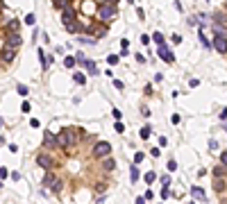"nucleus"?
<instances>
[{
  "label": "nucleus",
  "mask_w": 227,
  "mask_h": 204,
  "mask_svg": "<svg viewBox=\"0 0 227 204\" xmlns=\"http://www.w3.org/2000/svg\"><path fill=\"white\" fill-rule=\"evenodd\" d=\"M80 138H82V129L80 127H64L62 132L57 134V143H59V148L68 150L73 148L75 143H80Z\"/></svg>",
  "instance_id": "1"
},
{
  "label": "nucleus",
  "mask_w": 227,
  "mask_h": 204,
  "mask_svg": "<svg viewBox=\"0 0 227 204\" xmlns=\"http://www.w3.org/2000/svg\"><path fill=\"white\" fill-rule=\"evenodd\" d=\"M100 23H111L116 16H118V7L111 5V2H100L98 5V11H95Z\"/></svg>",
  "instance_id": "2"
},
{
  "label": "nucleus",
  "mask_w": 227,
  "mask_h": 204,
  "mask_svg": "<svg viewBox=\"0 0 227 204\" xmlns=\"http://www.w3.org/2000/svg\"><path fill=\"white\" fill-rule=\"evenodd\" d=\"M84 32H91L93 39H102V36H107L109 27H107V23H91L89 27H84Z\"/></svg>",
  "instance_id": "3"
},
{
  "label": "nucleus",
  "mask_w": 227,
  "mask_h": 204,
  "mask_svg": "<svg viewBox=\"0 0 227 204\" xmlns=\"http://www.w3.org/2000/svg\"><path fill=\"white\" fill-rule=\"evenodd\" d=\"M21 43H23V36L18 34V32H7V34H5V46H7V48L18 50V48H21Z\"/></svg>",
  "instance_id": "4"
},
{
  "label": "nucleus",
  "mask_w": 227,
  "mask_h": 204,
  "mask_svg": "<svg viewBox=\"0 0 227 204\" xmlns=\"http://www.w3.org/2000/svg\"><path fill=\"white\" fill-rule=\"evenodd\" d=\"M111 154V145H109L107 141H98L95 145H93V157H98V159H104Z\"/></svg>",
  "instance_id": "5"
},
{
  "label": "nucleus",
  "mask_w": 227,
  "mask_h": 204,
  "mask_svg": "<svg viewBox=\"0 0 227 204\" xmlns=\"http://www.w3.org/2000/svg\"><path fill=\"white\" fill-rule=\"evenodd\" d=\"M211 48H216L220 55H227V36H222V34H213Z\"/></svg>",
  "instance_id": "6"
},
{
  "label": "nucleus",
  "mask_w": 227,
  "mask_h": 204,
  "mask_svg": "<svg viewBox=\"0 0 227 204\" xmlns=\"http://www.w3.org/2000/svg\"><path fill=\"white\" fill-rule=\"evenodd\" d=\"M75 59H77V64H82V66L89 70V75H98V68H95V64H93V61H89L86 57L82 55V52H77V55H75Z\"/></svg>",
  "instance_id": "7"
},
{
  "label": "nucleus",
  "mask_w": 227,
  "mask_h": 204,
  "mask_svg": "<svg viewBox=\"0 0 227 204\" xmlns=\"http://www.w3.org/2000/svg\"><path fill=\"white\" fill-rule=\"evenodd\" d=\"M14 57H16V50H11V48H2V50H0V64H2V66H9L11 61H14Z\"/></svg>",
  "instance_id": "8"
},
{
  "label": "nucleus",
  "mask_w": 227,
  "mask_h": 204,
  "mask_svg": "<svg viewBox=\"0 0 227 204\" xmlns=\"http://www.w3.org/2000/svg\"><path fill=\"white\" fill-rule=\"evenodd\" d=\"M36 163H39V166H41V168H46V170H50L52 166H55V159L50 157V154H39V157H36Z\"/></svg>",
  "instance_id": "9"
},
{
  "label": "nucleus",
  "mask_w": 227,
  "mask_h": 204,
  "mask_svg": "<svg viewBox=\"0 0 227 204\" xmlns=\"http://www.w3.org/2000/svg\"><path fill=\"white\" fill-rule=\"evenodd\" d=\"M43 148H48V150H57V148H59V143H57V136H55V134H50V132L43 134Z\"/></svg>",
  "instance_id": "10"
},
{
  "label": "nucleus",
  "mask_w": 227,
  "mask_h": 204,
  "mask_svg": "<svg viewBox=\"0 0 227 204\" xmlns=\"http://www.w3.org/2000/svg\"><path fill=\"white\" fill-rule=\"evenodd\" d=\"M157 55H159L166 64H175V55H173V52H170L166 46H159V48H157Z\"/></svg>",
  "instance_id": "11"
},
{
  "label": "nucleus",
  "mask_w": 227,
  "mask_h": 204,
  "mask_svg": "<svg viewBox=\"0 0 227 204\" xmlns=\"http://www.w3.org/2000/svg\"><path fill=\"white\" fill-rule=\"evenodd\" d=\"M71 20H77V11L68 5V7H64V11H62V23H71Z\"/></svg>",
  "instance_id": "12"
},
{
  "label": "nucleus",
  "mask_w": 227,
  "mask_h": 204,
  "mask_svg": "<svg viewBox=\"0 0 227 204\" xmlns=\"http://www.w3.org/2000/svg\"><path fill=\"white\" fill-rule=\"evenodd\" d=\"M114 168H116V161H114V159H109V157H104V159H102V170H104V172H111Z\"/></svg>",
  "instance_id": "13"
},
{
  "label": "nucleus",
  "mask_w": 227,
  "mask_h": 204,
  "mask_svg": "<svg viewBox=\"0 0 227 204\" xmlns=\"http://www.w3.org/2000/svg\"><path fill=\"white\" fill-rule=\"evenodd\" d=\"M55 179H57V175H55V172H50V170H48V172L43 175V186H46V188H50L52 184H55Z\"/></svg>",
  "instance_id": "14"
},
{
  "label": "nucleus",
  "mask_w": 227,
  "mask_h": 204,
  "mask_svg": "<svg viewBox=\"0 0 227 204\" xmlns=\"http://www.w3.org/2000/svg\"><path fill=\"white\" fill-rule=\"evenodd\" d=\"M191 195H193L195 200H200V202H207V200H209V197L204 195V190H202V188H198V186H195V188H191Z\"/></svg>",
  "instance_id": "15"
},
{
  "label": "nucleus",
  "mask_w": 227,
  "mask_h": 204,
  "mask_svg": "<svg viewBox=\"0 0 227 204\" xmlns=\"http://www.w3.org/2000/svg\"><path fill=\"white\" fill-rule=\"evenodd\" d=\"M225 188H227V184L222 182V177H216V179H213V190L220 193V190H225Z\"/></svg>",
  "instance_id": "16"
},
{
  "label": "nucleus",
  "mask_w": 227,
  "mask_h": 204,
  "mask_svg": "<svg viewBox=\"0 0 227 204\" xmlns=\"http://www.w3.org/2000/svg\"><path fill=\"white\" fill-rule=\"evenodd\" d=\"M73 82H75V84H86V75H84V73H75V75H73Z\"/></svg>",
  "instance_id": "17"
},
{
  "label": "nucleus",
  "mask_w": 227,
  "mask_h": 204,
  "mask_svg": "<svg viewBox=\"0 0 227 204\" xmlns=\"http://www.w3.org/2000/svg\"><path fill=\"white\" fill-rule=\"evenodd\" d=\"M7 32H18V20H16V18H9V23H7Z\"/></svg>",
  "instance_id": "18"
},
{
  "label": "nucleus",
  "mask_w": 227,
  "mask_h": 204,
  "mask_svg": "<svg viewBox=\"0 0 227 204\" xmlns=\"http://www.w3.org/2000/svg\"><path fill=\"white\" fill-rule=\"evenodd\" d=\"M152 41H155L157 46H166V43H164V34H161V32H155V34H152Z\"/></svg>",
  "instance_id": "19"
},
{
  "label": "nucleus",
  "mask_w": 227,
  "mask_h": 204,
  "mask_svg": "<svg viewBox=\"0 0 227 204\" xmlns=\"http://www.w3.org/2000/svg\"><path fill=\"white\" fill-rule=\"evenodd\" d=\"M52 5H55L57 9H64V7L71 5V0H52Z\"/></svg>",
  "instance_id": "20"
},
{
  "label": "nucleus",
  "mask_w": 227,
  "mask_h": 204,
  "mask_svg": "<svg viewBox=\"0 0 227 204\" xmlns=\"http://www.w3.org/2000/svg\"><path fill=\"white\" fill-rule=\"evenodd\" d=\"M50 188H52V190H55V193H59V190H62V188H64V182H62V179H59V177H57V179H55V184H52Z\"/></svg>",
  "instance_id": "21"
},
{
  "label": "nucleus",
  "mask_w": 227,
  "mask_h": 204,
  "mask_svg": "<svg viewBox=\"0 0 227 204\" xmlns=\"http://www.w3.org/2000/svg\"><path fill=\"white\" fill-rule=\"evenodd\" d=\"M75 64H77V59H75V57H66V59H64V66H66V68H73Z\"/></svg>",
  "instance_id": "22"
},
{
  "label": "nucleus",
  "mask_w": 227,
  "mask_h": 204,
  "mask_svg": "<svg viewBox=\"0 0 227 204\" xmlns=\"http://www.w3.org/2000/svg\"><path fill=\"white\" fill-rule=\"evenodd\" d=\"M213 177H225V166H218V168H213Z\"/></svg>",
  "instance_id": "23"
},
{
  "label": "nucleus",
  "mask_w": 227,
  "mask_h": 204,
  "mask_svg": "<svg viewBox=\"0 0 227 204\" xmlns=\"http://www.w3.org/2000/svg\"><path fill=\"white\" fill-rule=\"evenodd\" d=\"M107 64H109V66H116V64H118V55H109L107 57Z\"/></svg>",
  "instance_id": "24"
},
{
  "label": "nucleus",
  "mask_w": 227,
  "mask_h": 204,
  "mask_svg": "<svg viewBox=\"0 0 227 204\" xmlns=\"http://www.w3.org/2000/svg\"><path fill=\"white\" fill-rule=\"evenodd\" d=\"M129 172H132V182H136V179H139V168H136V163H134V166H132V170H129Z\"/></svg>",
  "instance_id": "25"
},
{
  "label": "nucleus",
  "mask_w": 227,
  "mask_h": 204,
  "mask_svg": "<svg viewBox=\"0 0 227 204\" xmlns=\"http://www.w3.org/2000/svg\"><path fill=\"white\" fill-rule=\"evenodd\" d=\"M200 41H202V46H204V48H211V43H209V39L204 36V32H202V30H200Z\"/></svg>",
  "instance_id": "26"
},
{
  "label": "nucleus",
  "mask_w": 227,
  "mask_h": 204,
  "mask_svg": "<svg viewBox=\"0 0 227 204\" xmlns=\"http://www.w3.org/2000/svg\"><path fill=\"white\" fill-rule=\"evenodd\" d=\"M141 138H143V141H148V138H150V127H148V125L141 129Z\"/></svg>",
  "instance_id": "27"
},
{
  "label": "nucleus",
  "mask_w": 227,
  "mask_h": 204,
  "mask_svg": "<svg viewBox=\"0 0 227 204\" xmlns=\"http://www.w3.org/2000/svg\"><path fill=\"white\" fill-rule=\"evenodd\" d=\"M159 195H161V200H168L170 197V188H168V186H164V190H161Z\"/></svg>",
  "instance_id": "28"
},
{
  "label": "nucleus",
  "mask_w": 227,
  "mask_h": 204,
  "mask_svg": "<svg viewBox=\"0 0 227 204\" xmlns=\"http://www.w3.org/2000/svg\"><path fill=\"white\" fill-rule=\"evenodd\" d=\"M16 91H18V95H27V86H25V84H18Z\"/></svg>",
  "instance_id": "29"
},
{
  "label": "nucleus",
  "mask_w": 227,
  "mask_h": 204,
  "mask_svg": "<svg viewBox=\"0 0 227 204\" xmlns=\"http://www.w3.org/2000/svg\"><path fill=\"white\" fill-rule=\"evenodd\" d=\"M155 177H157L155 172H145V177H143V179H145L148 184H152V182H155Z\"/></svg>",
  "instance_id": "30"
},
{
  "label": "nucleus",
  "mask_w": 227,
  "mask_h": 204,
  "mask_svg": "<svg viewBox=\"0 0 227 204\" xmlns=\"http://www.w3.org/2000/svg\"><path fill=\"white\" fill-rule=\"evenodd\" d=\"M143 159H145V154H143V152H136V154H134V163H141Z\"/></svg>",
  "instance_id": "31"
},
{
  "label": "nucleus",
  "mask_w": 227,
  "mask_h": 204,
  "mask_svg": "<svg viewBox=\"0 0 227 204\" xmlns=\"http://www.w3.org/2000/svg\"><path fill=\"white\" fill-rule=\"evenodd\" d=\"M114 127H116V132H125V125H123V122H120V120H116V125H114Z\"/></svg>",
  "instance_id": "32"
},
{
  "label": "nucleus",
  "mask_w": 227,
  "mask_h": 204,
  "mask_svg": "<svg viewBox=\"0 0 227 204\" xmlns=\"http://www.w3.org/2000/svg\"><path fill=\"white\" fill-rule=\"evenodd\" d=\"M34 20H36L34 14H27V16H25V23H27V25H34Z\"/></svg>",
  "instance_id": "33"
},
{
  "label": "nucleus",
  "mask_w": 227,
  "mask_h": 204,
  "mask_svg": "<svg viewBox=\"0 0 227 204\" xmlns=\"http://www.w3.org/2000/svg\"><path fill=\"white\" fill-rule=\"evenodd\" d=\"M114 86L118 88V91H123V88H125V84H123V82H120V80H114Z\"/></svg>",
  "instance_id": "34"
},
{
  "label": "nucleus",
  "mask_w": 227,
  "mask_h": 204,
  "mask_svg": "<svg viewBox=\"0 0 227 204\" xmlns=\"http://www.w3.org/2000/svg\"><path fill=\"white\" fill-rule=\"evenodd\" d=\"M168 170H170V172H175V170H177V163L173 161V159H170V161H168Z\"/></svg>",
  "instance_id": "35"
},
{
  "label": "nucleus",
  "mask_w": 227,
  "mask_h": 204,
  "mask_svg": "<svg viewBox=\"0 0 227 204\" xmlns=\"http://www.w3.org/2000/svg\"><path fill=\"white\" fill-rule=\"evenodd\" d=\"M220 163L227 168V152H222V154H220Z\"/></svg>",
  "instance_id": "36"
},
{
  "label": "nucleus",
  "mask_w": 227,
  "mask_h": 204,
  "mask_svg": "<svg viewBox=\"0 0 227 204\" xmlns=\"http://www.w3.org/2000/svg\"><path fill=\"white\" fill-rule=\"evenodd\" d=\"M114 118H116V120H120V118H123V113H120V109H114Z\"/></svg>",
  "instance_id": "37"
},
{
  "label": "nucleus",
  "mask_w": 227,
  "mask_h": 204,
  "mask_svg": "<svg viewBox=\"0 0 227 204\" xmlns=\"http://www.w3.org/2000/svg\"><path fill=\"white\" fill-rule=\"evenodd\" d=\"M170 122H173V125H177V122H180V116H177V113H173V116H170Z\"/></svg>",
  "instance_id": "38"
},
{
  "label": "nucleus",
  "mask_w": 227,
  "mask_h": 204,
  "mask_svg": "<svg viewBox=\"0 0 227 204\" xmlns=\"http://www.w3.org/2000/svg\"><path fill=\"white\" fill-rule=\"evenodd\" d=\"M150 154H152V157H155V159H157V157H159V154H161V152H159V148H152V150H150Z\"/></svg>",
  "instance_id": "39"
},
{
  "label": "nucleus",
  "mask_w": 227,
  "mask_h": 204,
  "mask_svg": "<svg viewBox=\"0 0 227 204\" xmlns=\"http://www.w3.org/2000/svg\"><path fill=\"white\" fill-rule=\"evenodd\" d=\"M143 197H145V200H152V197H155V193H152V190H145Z\"/></svg>",
  "instance_id": "40"
},
{
  "label": "nucleus",
  "mask_w": 227,
  "mask_h": 204,
  "mask_svg": "<svg viewBox=\"0 0 227 204\" xmlns=\"http://www.w3.org/2000/svg\"><path fill=\"white\" fill-rule=\"evenodd\" d=\"M21 109H23V111L27 113V111H30V109H32V107H30V102H23V107H21Z\"/></svg>",
  "instance_id": "41"
},
{
  "label": "nucleus",
  "mask_w": 227,
  "mask_h": 204,
  "mask_svg": "<svg viewBox=\"0 0 227 204\" xmlns=\"http://www.w3.org/2000/svg\"><path fill=\"white\" fill-rule=\"evenodd\" d=\"M7 175H9V172H7V168H0V179H5Z\"/></svg>",
  "instance_id": "42"
},
{
  "label": "nucleus",
  "mask_w": 227,
  "mask_h": 204,
  "mask_svg": "<svg viewBox=\"0 0 227 204\" xmlns=\"http://www.w3.org/2000/svg\"><path fill=\"white\" fill-rule=\"evenodd\" d=\"M150 41H152V39H150L148 34H143V36H141V43H150Z\"/></svg>",
  "instance_id": "43"
},
{
  "label": "nucleus",
  "mask_w": 227,
  "mask_h": 204,
  "mask_svg": "<svg viewBox=\"0 0 227 204\" xmlns=\"http://www.w3.org/2000/svg\"><path fill=\"white\" fill-rule=\"evenodd\" d=\"M220 118H222V120H227V109H222V111H220Z\"/></svg>",
  "instance_id": "44"
},
{
  "label": "nucleus",
  "mask_w": 227,
  "mask_h": 204,
  "mask_svg": "<svg viewBox=\"0 0 227 204\" xmlns=\"http://www.w3.org/2000/svg\"><path fill=\"white\" fill-rule=\"evenodd\" d=\"M136 204H145V197H136Z\"/></svg>",
  "instance_id": "45"
},
{
  "label": "nucleus",
  "mask_w": 227,
  "mask_h": 204,
  "mask_svg": "<svg viewBox=\"0 0 227 204\" xmlns=\"http://www.w3.org/2000/svg\"><path fill=\"white\" fill-rule=\"evenodd\" d=\"M102 2H111V5H116V2H118V0H102Z\"/></svg>",
  "instance_id": "46"
},
{
  "label": "nucleus",
  "mask_w": 227,
  "mask_h": 204,
  "mask_svg": "<svg viewBox=\"0 0 227 204\" xmlns=\"http://www.w3.org/2000/svg\"><path fill=\"white\" fill-rule=\"evenodd\" d=\"M129 2H134V0H129Z\"/></svg>",
  "instance_id": "47"
},
{
  "label": "nucleus",
  "mask_w": 227,
  "mask_h": 204,
  "mask_svg": "<svg viewBox=\"0 0 227 204\" xmlns=\"http://www.w3.org/2000/svg\"><path fill=\"white\" fill-rule=\"evenodd\" d=\"M225 204H227V202H225Z\"/></svg>",
  "instance_id": "48"
},
{
  "label": "nucleus",
  "mask_w": 227,
  "mask_h": 204,
  "mask_svg": "<svg viewBox=\"0 0 227 204\" xmlns=\"http://www.w3.org/2000/svg\"><path fill=\"white\" fill-rule=\"evenodd\" d=\"M225 7H227V5H225Z\"/></svg>",
  "instance_id": "49"
}]
</instances>
